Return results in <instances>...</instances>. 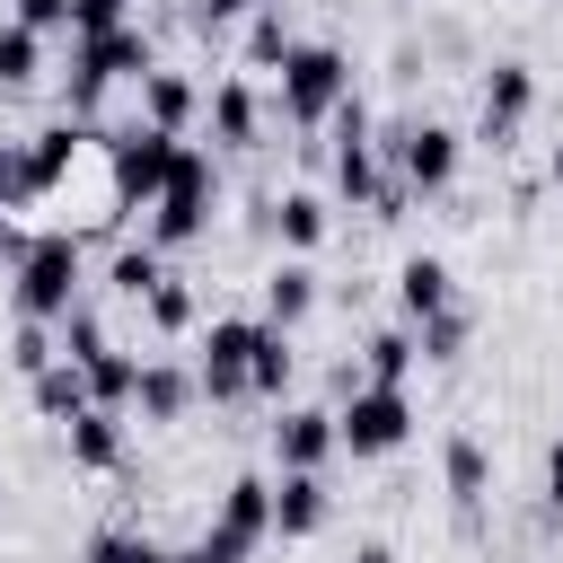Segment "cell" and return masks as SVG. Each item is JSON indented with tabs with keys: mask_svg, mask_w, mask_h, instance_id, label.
I'll return each instance as SVG.
<instances>
[{
	"mask_svg": "<svg viewBox=\"0 0 563 563\" xmlns=\"http://www.w3.org/2000/svg\"><path fill=\"white\" fill-rule=\"evenodd\" d=\"M255 343H264V317H211V325H202L194 387H202L211 405H238V396H246V361H255Z\"/></svg>",
	"mask_w": 563,
	"mask_h": 563,
	"instance_id": "cell-8",
	"label": "cell"
},
{
	"mask_svg": "<svg viewBox=\"0 0 563 563\" xmlns=\"http://www.w3.org/2000/svg\"><path fill=\"white\" fill-rule=\"evenodd\" d=\"M396 308H405V325H431L449 308V264L440 255H405L396 264Z\"/></svg>",
	"mask_w": 563,
	"mask_h": 563,
	"instance_id": "cell-14",
	"label": "cell"
},
{
	"mask_svg": "<svg viewBox=\"0 0 563 563\" xmlns=\"http://www.w3.org/2000/svg\"><path fill=\"white\" fill-rule=\"evenodd\" d=\"M528 106H537V70L528 62H493V79H484V114H475V141H510L519 123H528Z\"/></svg>",
	"mask_w": 563,
	"mask_h": 563,
	"instance_id": "cell-11",
	"label": "cell"
},
{
	"mask_svg": "<svg viewBox=\"0 0 563 563\" xmlns=\"http://www.w3.org/2000/svg\"><path fill=\"white\" fill-rule=\"evenodd\" d=\"M194 114H202V88H194L185 70H150V79H141V123H150V132H176V141H185Z\"/></svg>",
	"mask_w": 563,
	"mask_h": 563,
	"instance_id": "cell-13",
	"label": "cell"
},
{
	"mask_svg": "<svg viewBox=\"0 0 563 563\" xmlns=\"http://www.w3.org/2000/svg\"><path fill=\"white\" fill-rule=\"evenodd\" d=\"M202 123H211V141H220V150H255V141H264V97H255V79H246V70H229V79L202 97Z\"/></svg>",
	"mask_w": 563,
	"mask_h": 563,
	"instance_id": "cell-12",
	"label": "cell"
},
{
	"mask_svg": "<svg viewBox=\"0 0 563 563\" xmlns=\"http://www.w3.org/2000/svg\"><path fill=\"white\" fill-rule=\"evenodd\" d=\"M387 150H396V185H405V194H449V185H457V150H466V141H457L449 123H422V114H413V123H396V141H387Z\"/></svg>",
	"mask_w": 563,
	"mask_h": 563,
	"instance_id": "cell-9",
	"label": "cell"
},
{
	"mask_svg": "<svg viewBox=\"0 0 563 563\" xmlns=\"http://www.w3.org/2000/svg\"><path fill=\"white\" fill-rule=\"evenodd\" d=\"M290 378H299V352H290V334H282V325H264V343H255V361H246V396L282 405V396H290Z\"/></svg>",
	"mask_w": 563,
	"mask_h": 563,
	"instance_id": "cell-18",
	"label": "cell"
},
{
	"mask_svg": "<svg viewBox=\"0 0 563 563\" xmlns=\"http://www.w3.org/2000/svg\"><path fill=\"white\" fill-rule=\"evenodd\" d=\"M26 387H35V413H53V422H79V413L97 405L79 361H53V369H44V378H26Z\"/></svg>",
	"mask_w": 563,
	"mask_h": 563,
	"instance_id": "cell-20",
	"label": "cell"
},
{
	"mask_svg": "<svg viewBox=\"0 0 563 563\" xmlns=\"http://www.w3.org/2000/svg\"><path fill=\"white\" fill-rule=\"evenodd\" d=\"M334 449H343V440H334V413H325V405H282V422H273L282 475H325Z\"/></svg>",
	"mask_w": 563,
	"mask_h": 563,
	"instance_id": "cell-10",
	"label": "cell"
},
{
	"mask_svg": "<svg viewBox=\"0 0 563 563\" xmlns=\"http://www.w3.org/2000/svg\"><path fill=\"white\" fill-rule=\"evenodd\" d=\"M361 361H369V378H378V387H405V378H413V361H422V343H413V325H378V334L361 343Z\"/></svg>",
	"mask_w": 563,
	"mask_h": 563,
	"instance_id": "cell-22",
	"label": "cell"
},
{
	"mask_svg": "<svg viewBox=\"0 0 563 563\" xmlns=\"http://www.w3.org/2000/svg\"><path fill=\"white\" fill-rule=\"evenodd\" d=\"M545 185H563V141H554V150H545Z\"/></svg>",
	"mask_w": 563,
	"mask_h": 563,
	"instance_id": "cell-38",
	"label": "cell"
},
{
	"mask_svg": "<svg viewBox=\"0 0 563 563\" xmlns=\"http://www.w3.org/2000/svg\"><path fill=\"white\" fill-rule=\"evenodd\" d=\"M440 475H449V501H457V510H475V501H484V484H493V466H484V449H475L466 431L440 449Z\"/></svg>",
	"mask_w": 563,
	"mask_h": 563,
	"instance_id": "cell-23",
	"label": "cell"
},
{
	"mask_svg": "<svg viewBox=\"0 0 563 563\" xmlns=\"http://www.w3.org/2000/svg\"><path fill=\"white\" fill-rule=\"evenodd\" d=\"M0 211H9V202H0Z\"/></svg>",
	"mask_w": 563,
	"mask_h": 563,
	"instance_id": "cell-40",
	"label": "cell"
},
{
	"mask_svg": "<svg viewBox=\"0 0 563 563\" xmlns=\"http://www.w3.org/2000/svg\"><path fill=\"white\" fill-rule=\"evenodd\" d=\"M150 554H158L150 537H132V528H106V537H88V554H79V563H150Z\"/></svg>",
	"mask_w": 563,
	"mask_h": 563,
	"instance_id": "cell-32",
	"label": "cell"
},
{
	"mask_svg": "<svg viewBox=\"0 0 563 563\" xmlns=\"http://www.w3.org/2000/svg\"><path fill=\"white\" fill-rule=\"evenodd\" d=\"M352 563H396V545H387V537H361V545H352Z\"/></svg>",
	"mask_w": 563,
	"mask_h": 563,
	"instance_id": "cell-37",
	"label": "cell"
},
{
	"mask_svg": "<svg viewBox=\"0 0 563 563\" xmlns=\"http://www.w3.org/2000/svg\"><path fill=\"white\" fill-rule=\"evenodd\" d=\"M158 70V53H150V35L141 26H106V35H70V114L88 123L97 114V97L114 88V79H150Z\"/></svg>",
	"mask_w": 563,
	"mask_h": 563,
	"instance_id": "cell-1",
	"label": "cell"
},
{
	"mask_svg": "<svg viewBox=\"0 0 563 563\" xmlns=\"http://www.w3.org/2000/svg\"><path fill=\"white\" fill-rule=\"evenodd\" d=\"M194 396H202V387H194V378H185L176 361H141V396H132V405H141L150 422H176V413H185Z\"/></svg>",
	"mask_w": 563,
	"mask_h": 563,
	"instance_id": "cell-19",
	"label": "cell"
},
{
	"mask_svg": "<svg viewBox=\"0 0 563 563\" xmlns=\"http://www.w3.org/2000/svg\"><path fill=\"white\" fill-rule=\"evenodd\" d=\"M264 537H273V475H229L220 519L202 528V554H211V563H246Z\"/></svg>",
	"mask_w": 563,
	"mask_h": 563,
	"instance_id": "cell-7",
	"label": "cell"
},
{
	"mask_svg": "<svg viewBox=\"0 0 563 563\" xmlns=\"http://www.w3.org/2000/svg\"><path fill=\"white\" fill-rule=\"evenodd\" d=\"M273 229H282V246H290V255H317V246H325V202L299 185V194H282V202H273Z\"/></svg>",
	"mask_w": 563,
	"mask_h": 563,
	"instance_id": "cell-21",
	"label": "cell"
},
{
	"mask_svg": "<svg viewBox=\"0 0 563 563\" xmlns=\"http://www.w3.org/2000/svg\"><path fill=\"white\" fill-rule=\"evenodd\" d=\"M317 308V273H308V255H290V264H273V282H264V325H299Z\"/></svg>",
	"mask_w": 563,
	"mask_h": 563,
	"instance_id": "cell-17",
	"label": "cell"
},
{
	"mask_svg": "<svg viewBox=\"0 0 563 563\" xmlns=\"http://www.w3.org/2000/svg\"><path fill=\"white\" fill-rule=\"evenodd\" d=\"M229 18H255V0H194V26H202V35L229 26Z\"/></svg>",
	"mask_w": 563,
	"mask_h": 563,
	"instance_id": "cell-35",
	"label": "cell"
},
{
	"mask_svg": "<svg viewBox=\"0 0 563 563\" xmlns=\"http://www.w3.org/2000/svg\"><path fill=\"white\" fill-rule=\"evenodd\" d=\"M413 343H422V361H457V352H466V317L440 308L431 325H413Z\"/></svg>",
	"mask_w": 563,
	"mask_h": 563,
	"instance_id": "cell-31",
	"label": "cell"
},
{
	"mask_svg": "<svg viewBox=\"0 0 563 563\" xmlns=\"http://www.w3.org/2000/svg\"><path fill=\"white\" fill-rule=\"evenodd\" d=\"M176 132H150V123H132V132H114L106 141V202H114V220L123 211H150L158 194H167V176H176Z\"/></svg>",
	"mask_w": 563,
	"mask_h": 563,
	"instance_id": "cell-2",
	"label": "cell"
},
{
	"mask_svg": "<svg viewBox=\"0 0 563 563\" xmlns=\"http://www.w3.org/2000/svg\"><path fill=\"white\" fill-rule=\"evenodd\" d=\"M79 308V229H44L18 264V317L26 325H62Z\"/></svg>",
	"mask_w": 563,
	"mask_h": 563,
	"instance_id": "cell-3",
	"label": "cell"
},
{
	"mask_svg": "<svg viewBox=\"0 0 563 563\" xmlns=\"http://www.w3.org/2000/svg\"><path fill=\"white\" fill-rule=\"evenodd\" d=\"M325 528V475H273V537H317Z\"/></svg>",
	"mask_w": 563,
	"mask_h": 563,
	"instance_id": "cell-16",
	"label": "cell"
},
{
	"mask_svg": "<svg viewBox=\"0 0 563 563\" xmlns=\"http://www.w3.org/2000/svg\"><path fill=\"white\" fill-rule=\"evenodd\" d=\"M106 282H114V299H150V290L167 282V264H158V246H123Z\"/></svg>",
	"mask_w": 563,
	"mask_h": 563,
	"instance_id": "cell-28",
	"label": "cell"
},
{
	"mask_svg": "<svg viewBox=\"0 0 563 563\" xmlns=\"http://www.w3.org/2000/svg\"><path fill=\"white\" fill-rule=\"evenodd\" d=\"M211 202H220V176H211V150H176V176H167V194L150 202V246L167 255V246H194L202 229H211Z\"/></svg>",
	"mask_w": 563,
	"mask_h": 563,
	"instance_id": "cell-5",
	"label": "cell"
},
{
	"mask_svg": "<svg viewBox=\"0 0 563 563\" xmlns=\"http://www.w3.org/2000/svg\"><path fill=\"white\" fill-rule=\"evenodd\" d=\"M106 352H114V343H106V317L79 299V308L62 317V361H79V369H88V361H106Z\"/></svg>",
	"mask_w": 563,
	"mask_h": 563,
	"instance_id": "cell-29",
	"label": "cell"
},
{
	"mask_svg": "<svg viewBox=\"0 0 563 563\" xmlns=\"http://www.w3.org/2000/svg\"><path fill=\"white\" fill-rule=\"evenodd\" d=\"M53 361H62V325H26V317H18V334H9V369H18V378H44Z\"/></svg>",
	"mask_w": 563,
	"mask_h": 563,
	"instance_id": "cell-26",
	"label": "cell"
},
{
	"mask_svg": "<svg viewBox=\"0 0 563 563\" xmlns=\"http://www.w3.org/2000/svg\"><path fill=\"white\" fill-rule=\"evenodd\" d=\"M343 97H352V62H343V44H290V62H282V123L317 132V123H334Z\"/></svg>",
	"mask_w": 563,
	"mask_h": 563,
	"instance_id": "cell-4",
	"label": "cell"
},
{
	"mask_svg": "<svg viewBox=\"0 0 563 563\" xmlns=\"http://www.w3.org/2000/svg\"><path fill=\"white\" fill-rule=\"evenodd\" d=\"M106 26H132V0H70V35H106Z\"/></svg>",
	"mask_w": 563,
	"mask_h": 563,
	"instance_id": "cell-33",
	"label": "cell"
},
{
	"mask_svg": "<svg viewBox=\"0 0 563 563\" xmlns=\"http://www.w3.org/2000/svg\"><path fill=\"white\" fill-rule=\"evenodd\" d=\"M334 440H343L352 457H396V449L413 440V396H405V387L361 378V387L334 405Z\"/></svg>",
	"mask_w": 563,
	"mask_h": 563,
	"instance_id": "cell-6",
	"label": "cell"
},
{
	"mask_svg": "<svg viewBox=\"0 0 563 563\" xmlns=\"http://www.w3.org/2000/svg\"><path fill=\"white\" fill-rule=\"evenodd\" d=\"M62 431H70V466H79V475H114V466H123V422H114L106 405H88V413L62 422Z\"/></svg>",
	"mask_w": 563,
	"mask_h": 563,
	"instance_id": "cell-15",
	"label": "cell"
},
{
	"mask_svg": "<svg viewBox=\"0 0 563 563\" xmlns=\"http://www.w3.org/2000/svg\"><path fill=\"white\" fill-rule=\"evenodd\" d=\"M35 79H44V35L0 18V88H35Z\"/></svg>",
	"mask_w": 563,
	"mask_h": 563,
	"instance_id": "cell-24",
	"label": "cell"
},
{
	"mask_svg": "<svg viewBox=\"0 0 563 563\" xmlns=\"http://www.w3.org/2000/svg\"><path fill=\"white\" fill-rule=\"evenodd\" d=\"M9 18L35 26V35H62V26H70V0H9Z\"/></svg>",
	"mask_w": 563,
	"mask_h": 563,
	"instance_id": "cell-34",
	"label": "cell"
},
{
	"mask_svg": "<svg viewBox=\"0 0 563 563\" xmlns=\"http://www.w3.org/2000/svg\"><path fill=\"white\" fill-rule=\"evenodd\" d=\"M150 563H211V554H202V545H194V554H167V545H158V554H150Z\"/></svg>",
	"mask_w": 563,
	"mask_h": 563,
	"instance_id": "cell-39",
	"label": "cell"
},
{
	"mask_svg": "<svg viewBox=\"0 0 563 563\" xmlns=\"http://www.w3.org/2000/svg\"><path fill=\"white\" fill-rule=\"evenodd\" d=\"M545 510H563V440L545 449Z\"/></svg>",
	"mask_w": 563,
	"mask_h": 563,
	"instance_id": "cell-36",
	"label": "cell"
},
{
	"mask_svg": "<svg viewBox=\"0 0 563 563\" xmlns=\"http://www.w3.org/2000/svg\"><path fill=\"white\" fill-rule=\"evenodd\" d=\"M88 396H97L106 413H114V405H132V396H141V361H132V352H106V361H88Z\"/></svg>",
	"mask_w": 563,
	"mask_h": 563,
	"instance_id": "cell-27",
	"label": "cell"
},
{
	"mask_svg": "<svg viewBox=\"0 0 563 563\" xmlns=\"http://www.w3.org/2000/svg\"><path fill=\"white\" fill-rule=\"evenodd\" d=\"M290 62V26H282V9H255L246 18V79L255 70H282Z\"/></svg>",
	"mask_w": 563,
	"mask_h": 563,
	"instance_id": "cell-25",
	"label": "cell"
},
{
	"mask_svg": "<svg viewBox=\"0 0 563 563\" xmlns=\"http://www.w3.org/2000/svg\"><path fill=\"white\" fill-rule=\"evenodd\" d=\"M141 308H150V325H158V334H185V325H194V317H202V308H194V290H185V282H176V273H167V282H158V290H150V299H141Z\"/></svg>",
	"mask_w": 563,
	"mask_h": 563,
	"instance_id": "cell-30",
	"label": "cell"
}]
</instances>
